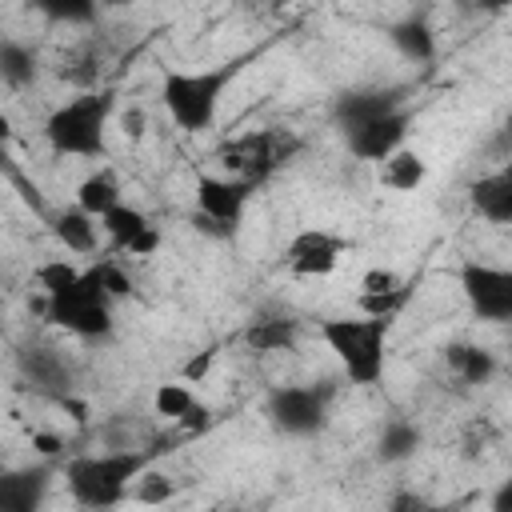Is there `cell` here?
Segmentation results:
<instances>
[{
  "instance_id": "6da1fadb",
  "label": "cell",
  "mask_w": 512,
  "mask_h": 512,
  "mask_svg": "<svg viewBox=\"0 0 512 512\" xmlns=\"http://www.w3.org/2000/svg\"><path fill=\"white\" fill-rule=\"evenodd\" d=\"M168 448H116V452H76L64 460V488L88 512H108L132 500V484Z\"/></svg>"
},
{
  "instance_id": "7a4b0ae2",
  "label": "cell",
  "mask_w": 512,
  "mask_h": 512,
  "mask_svg": "<svg viewBox=\"0 0 512 512\" xmlns=\"http://www.w3.org/2000/svg\"><path fill=\"white\" fill-rule=\"evenodd\" d=\"M116 112L112 88L76 92L72 100L56 104L44 120V140L56 156L72 160H104L108 156V120Z\"/></svg>"
},
{
  "instance_id": "3957f363",
  "label": "cell",
  "mask_w": 512,
  "mask_h": 512,
  "mask_svg": "<svg viewBox=\"0 0 512 512\" xmlns=\"http://www.w3.org/2000/svg\"><path fill=\"white\" fill-rule=\"evenodd\" d=\"M240 60L216 68H164L160 76V104L180 132H208L220 116V100L240 76Z\"/></svg>"
},
{
  "instance_id": "277c9868",
  "label": "cell",
  "mask_w": 512,
  "mask_h": 512,
  "mask_svg": "<svg viewBox=\"0 0 512 512\" xmlns=\"http://www.w3.org/2000/svg\"><path fill=\"white\" fill-rule=\"evenodd\" d=\"M388 328H392V320H376V316H360V312L324 316L320 340L336 356L348 384L372 388L384 380V368H388Z\"/></svg>"
},
{
  "instance_id": "5b68a950",
  "label": "cell",
  "mask_w": 512,
  "mask_h": 512,
  "mask_svg": "<svg viewBox=\"0 0 512 512\" xmlns=\"http://www.w3.org/2000/svg\"><path fill=\"white\" fill-rule=\"evenodd\" d=\"M300 152V136L288 128H256L244 136H232L220 144V164L224 176L248 180V184H264L272 172H280L284 164H292V156Z\"/></svg>"
},
{
  "instance_id": "8992f818",
  "label": "cell",
  "mask_w": 512,
  "mask_h": 512,
  "mask_svg": "<svg viewBox=\"0 0 512 512\" xmlns=\"http://www.w3.org/2000/svg\"><path fill=\"white\" fill-rule=\"evenodd\" d=\"M44 320L52 328H64V332L80 336V340H104L112 332L116 316H112V300H108V292L100 284L96 264L84 268V276H80V284L72 292L44 300Z\"/></svg>"
},
{
  "instance_id": "52a82bcc",
  "label": "cell",
  "mask_w": 512,
  "mask_h": 512,
  "mask_svg": "<svg viewBox=\"0 0 512 512\" xmlns=\"http://www.w3.org/2000/svg\"><path fill=\"white\" fill-rule=\"evenodd\" d=\"M252 192L256 184L248 180H236V176H224V172H200L196 176V216L192 224L216 240H232L244 224V212L252 204Z\"/></svg>"
},
{
  "instance_id": "ba28073f",
  "label": "cell",
  "mask_w": 512,
  "mask_h": 512,
  "mask_svg": "<svg viewBox=\"0 0 512 512\" xmlns=\"http://www.w3.org/2000/svg\"><path fill=\"white\" fill-rule=\"evenodd\" d=\"M332 388L328 384H276L264 396V412L284 436H316L328 424Z\"/></svg>"
},
{
  "instance_id": "9c48e42d",
  "label": "cell",
  "mask_w": 512,
  "mask_h": 512,
  "mask_svg": "<svg viewBox=\"0 0 512 512\" xmlns=\"http://www.w3.org/2000/svg\"><path fill=\"white\" fill-rule=\"evenodd\" d=\"M456 280L480 324H512V264L464 260Z\"/></svg>"
},
{
  "instance_id": "30bf717a",
  "label": "cell",
  "mask_w": 512,
  "mask_h": 512,
  "mask_svg": "<svg viewBox=\"0 0 512 512\" xmlns=\"http://www.w3.org/2000/svg\"><path fill=\"white\" fill-rule=\"evenodd\" d=\"M348 248H352V240L332 228H300L284 248V268L300 280H324L340 268Z\"/></svg>"
},
{
  "instance_id": "8fae6325",
  "label": "cell",
  "mask_w": 512,
  "mask_h": 512,
  "mask_svg": "<svg viewBox=\"0 0 512 512\" xmlns=\"http://www.w3.org/2000/svg\"><path fill=\"white\" fill-rule=\"evenodd\" d=\"M400 108H408L404 88H392V84L388 88H348V92H340L332 100V120H336V128L344 136H352V132L368 128L372 120L392 116Z\"/></svg>"
},
{
  "instance_id": "7c38bea8",
  "label": "cell",
  "mask_w": 512,
  "mask_h": 512,
  "mask_svg": "<svg viewBox=\"0 0 512 512\" xmlns=\"http://www.w3.org/2000/svg\"><path fill=\"white\" fill-rule=\"evenodd\" d=\"M412 108H400V112H392V116H380V120H372L368 128H360V132H352V136H344V144H348V152L356 156V160H364V164H384L388 156H396L400 148H408V132H412Z\"/></svg>"
},
{
  "instance_id": "4fadbf2b",
  "label": "cell",
  "mask_w": 512,
  "mask_h": 512,
  "mask_svg": "<svg viewBox=\"0 0 512 512\" xmlns=\"http://www.w3.org/2000/svg\"><path fill=\"white\" fill-rule=\"evenodd\" d=\"M52 476H56L52 460L8 468L0 476V512H40V504L52 488Z\"/></svg>"
},
{
  "instance_id": "5bb4252c",
  "label": "cell",
  "mask_w": 512,
  "mask_h": 512,
  "mask_svg": "<svg viewBox=\"0 0 512 512\" xmlns=\"http://www.w3.org/2000/svg\"><path fill=\"white\" fill-rule=\"evenodd\" d=\"M468 204L480 220L488 224H512V160L500 164L496 172L472 180L468 188Z\"/></svg>"
},
{
  "instance_id": "9a60e30c",
  "label": "cell",
  "mask_w": 512,
  "mask_h": 512,
  "mask_svg": "<svg viewBox=\"0 0 512 512\" xmlns=\"http://www.w3.org/2000/svg\"><path fill=\"white\" fill-rule=\"evenodd\" d=\"M20 368H24V376L32 380L36 392H48L56 400H68V392H72V368L64 364V356L56 348H28V352H20Z\"/></svg>"
},
{
  "instance_id": "2e32d148",
  "label": "cell",
  "mask_w": 512,
  "mask_h": 512,
  "mask_svg": "<svg viewBox=\"0 0 512 512\" xmlns=\"http://www.w3.org/2000/svg\"><path fill=\"white\" fill-rule=\"evenodd\" d=\"M124 188H120V176H116V168H108V164H96L80 184H76V204L88 212V216H96V220H104L112 208H120L124 204V196H120Z\"/></svg>"
},
{
  "instance_id": "e0dca14e",
  "label": "cell",
  "mask_w": 512,
  "mask_h": 512,
  "mask_svg": "<svg viewBox=\"0 0 512 512\" xmlns=\"http://www.w3.org/2000/svg\"><path fill=\"white\" fill-rule=\"evenodd\" d=\"M100 220L96 216H88L80 204H68V208H60L56 216H52V236L68 248V252H76V256H88V252H96V240H100Z\"/></svg>"
},
{
  "instance_id": "ac0fdd59",
  "label": "cell",
  "mask_w": 512,
  "mask_h": 512,
  "mask_svg": "<svg viewBox=\"0 0 512 512\" xmlns=\"http://www.w3.org/2000/svg\"><path fill=\"white\" fill-rule=\"evenodd\" d=\"M388 40H392V48H396L404 60H412V64L436 60V32H432V24H428L424 16H404V20H396V24L388 28Z\"/></svg>"
},
{
  "instance_id": "d6986e66",
  "label": "cell",
  "mask_w": 512,
  "mask_h": 512,
  "mask_svg": "<svg viewBox=\"0 0 512 512\" xmlns=\"http://www.w3.org/2000/svg\"><path fill=\"white\" fill-rule=\"evenodd\" d=\"M376 180H380L388 192H416V188L428 180V160H424L416 148H400L396 156H388V160L376 168Z\"/></svg>"
},
{
  "instance_id": "ffe728a7",
  "label": "cell",
  "mask_w": 512,
  "mask_h": 512,
  "mask_svg": "<svg viewBox=\"0 0 512 512\" xmlns=\"http://www.w3.org/2000/svg\"><path fill=\"white\" fill-rule=\"evenodd\" d=\"M296 336H300V320H292V316L252 320V324L244 328V344H248V352H256V356L288 352V348L296 344Z\"/></svg>"
},
{
  "instance_id": "44dd1931",
  "label": "cell",
  "mask_w": 512,
  "mask_h": 512,
  "mask_svg": "<svg viewBox=\"0 0 512 512\" xmlns=\"http://www.w3.org/2000/svg\"><path fill=\"white\" fill-rule=\"evenodd\" d=\"M444 364L460 384H488L496 376V356L480 344H448Z\"/></svg>"
},
{
  "instance_id": "7402d4cb",
  "label": "cell",
  "mask_w": 512,
  "mask_h": 512,
  "mask_svg": "<svg viewBox=\"0 0 512 512\" xmlns=\"http://www.w3.org/2000/svg\"><path fill=\"white\" fill-rule=\"evenodd\" d=\"M40 72V60H36V48L16 40V36H4L0 40V80L8 88H28Z\"/></svg>"
},
{
  "instance_id": "603a6c76",
  "label": "cell",
  "mask_w": 512,
  "mask_h": 512,
  "mask_svg": "<svg viewBox=\"0 0 512 512\" xmlns=\"http://www.w3.org/2000/svg\"><path fill=\"white\" fill-rule=\"evenodd\" d=\"M100 228H104L108 244H112L116 252H124V248H128V244H132V240H136L144 228H152V220H148V216H144L136 204H128V200H124L120 208H112V212L100 220Z\"/></svg>"
},
{
  "instance_id": "cb8c5ba5",
  "label": "cell",
  "mask_w": 512,
  "mask_h": 512,
  "mask_svg": "<svg viewBox=\"0 0 512 512\" xmlns=\"http://www.w3.org/2000/svg\"><path fill=\"white\" fill-rule=\"evenodd\" d=\"M420 440L424 436H420V428L412 420H388L384 432H380V440H376V452H380L384 464H400V460L416 456Z\"/></svg>"
},
{
  "instance_id": "d4e9b609",
  "label": "cell",
  "mask_w": 512,
  "mask_h": 512,
  "mask_svg": "<svg viewBox=\"0 0 512 512\" xmlns=\"http://www.w3.org/2000/svg\"><path fill=\"white\" fill-rule=\"evenodd\" d=\"M196 404H200V400H196L192 384H184V380H164V384H156V392H152V412H156L160 420H168V424H180Z\"/></svg>"
},
{
  "instance_id": "484cf974",
  "label": "cell",
  "mask_w": 512,
  "mask_h": 512,
  "mask_svg": "<svg viewBox=\"0 0 512 512\" xmlns=\"http://www.w3.org/2000/svg\"><path fill=\"white\" fill-rule=\"evenodd\" d=\"M36 288L44 292V300H52V296H64V292H72L76 284H80V276H84V268H76L72 260H64V256H56V260H44V264H36Z\"/></svg>"
},
{
  "instance_id": "4316f807",
  "label": "cell",
  "mask_w": 512,
  "mask_h": 512,
  "mask_svg": "<svg viewBox=\"0 0 512 512\" xmlns=\"http://www.w3.org/2000/svg\"><path fill=\"white\" fill-rule=\"evenodd\" d=\"M176 492H180V480L168 476V472H156V468H148V472L132 484V500H136V504H148V508H160V504L176 500Z\"/></svg>"
},
{
  "instance_id": "83f0119b",
  "label": "cell",
  "mask_w": 512,
  "mask_h": 512,
  "mask_svg": "<svg viewBox=\"0 0 512 512\" xmlns=\"http://www.w3.org/2000/svg\"><path fill=\"white\" fill-rule=\"evenodd\" d=\"M408 296H412V280L404 288L388 292V296H356V312L360 316H376V320H396V312L408 304Z\"/></svg>"
},
{
  "instance_id": "f1b7e54d",
  "label": "cell",
  "mask_w": 512,
  "mask_h": 512,
  "mask_svg": "<svg viewBox=\"0 0 512 512\" xmlns=\"http://www.w3.org/2000/svg\"><path fill=\"white\" fill-rule=\"evenodd\" d=\"M36 8L56 24H92L96 20V4H88V0H40Z\"/></svg>"
},
{
  "instance_id": "f546056e",
  "label": "cell",
  "mask_w": 512,
  "mask_h": 512,
  "mask_svg": "<svg viewBox=\"0 0 512 512\" xmlns=\"http://www.w3.org/2000/svg\"><path fill=\"white\" fill-rule=\"evenodd\" d=\"M96 272H100V284H104V292H108L112 304H116V300H128V296L136 292L128 268H124L120 260H96Z\"/></svg>"
},
{
  "instance_id": "4dcf8cb0",
  "label": "cell",
  "mask_w": 512,
  "mask_h": 512,
  "mask_svg": "<svg viewBox=\"0 0 512 512\" xmlns=\"http://www.w3.org/2000/svg\"><path fill=\"white\" fill-rule=\"evenodd\" d=\"M404 284H408V280H404L400 272H392V268H384V264H372V268H364L356 296H388V292H396V288H404Z\"/></svg>"
},
{
  "instance_id": "1f68e13d",
  "label": "cell",
  "mask_w": 512,
  "mask_h": 512,
  "mask_svg": "<svg viewBox=\"0 0 512 512\" xmlns=\"http://www.w3.org/2000/svg\"><path fill=\"white\" fill-rule=\"evenodd\" d=\"M492 440H496V428H492V420H488V416H480V420H472V424L464 428L460 448H464V456H480Z\"/></svg>"
},
{
  "instance_id": "d6a6232c",
  "label": "cell",
  "mask_w": 512,
  "mask_h": 512,
  "mask_svg": "<svg viewBox=\"0 0 512 512\" xmlns=\"http://www.w3.org/2000/svg\"><path fill=\"white\" fill-rule=\"evenodd\" d=\"M216 352H220V344L200 348V352H196V356L184 364L180 380H184V384H192V388H196V384H204V376H208V372H212V364H216Z\"/></svg>"
},
{
  "instance_id": "836d02e7",
  "label": "cell",
  "mask_w": 512,
  "mask_h": 512,
  "mask_svg": "<svg viewBox=\"0 0 512 512\" xmlns=\"http://www.w3.org/2000/svg\"><path fill=\"white\" fill-rule=\"evenodd\" d=\"M428 508H432V500H424L412 488H400V492H392V500H388L384 512H428Z\"/></svg>"
},
{
  "instance_id": "e575fe53",
  "label": "cell",
  "mask_w": 512,
  "mask_h": 512,
  "mask_svg": "<svg viewBox=\"0 0 512 512\" xmlns=\"http://www.w3.org/2000/svg\"><path fill=\"white\" fill-rule=\"evenodd\" d=\"M160 240H164V236H160V228L152 224V228H144V232H140V236H136V240L124 248V252H128V256H136V260H144V256L160 252Z\"/></svg>"
},
{
  "instance_id": "d590c367",
  "label": "cell",
  "mask_w": 512,
  "mask_h": 512,
  "mask_svg": "<svg viewBox=\"0 0 512 512\" xmlns=\"http://www.w3.org/2000/svg\"><path fill=\"white\" fill-rule=\"evenodd\" d=\"M32 448H36L44 460H56V456L64 452V440L52 436V432H32Z\"/></svg>"
},
{
  "instance_id": "8d00e7d4",
  "label": "cell",
  "mask_w": 512,
  "mask_h": 512,
  "mask_svg": "<svg viewBox=\"0 0 512 512\" xmlns=\"http://www.w3.org/2000/svg\"><path fill=\"white\" fill-rule=\"evenodd\" d=\"M488 512H512V476L500 480V484L492 488V496H488Z\"/></svg>"
},
{
  "instance_id": "74e56055",
  "label": "cell",
  "mask_w": 512,
  "mask_h": 512,
  "mask_svg": "<svg viewBox=\"0 0 512 512\" xmlns=\"http://www.w3.org/2000/svg\"><path fill=\"white\" fill-rule=\"evenodd\" d=\"M140 120H144L140 112H128V116H124V128H128L132 136H140Z\"/></svg>"
},
{
  "instance_id": "f35d334b",
  "label": "cell",
  "mask_w": 512,
  "mask_h": 512,
  "mask_svg": "<svg viewBox=\"0 0 512 512\" xmlns=\"http://www.w3.org/2000/svg\"><path fill=\"white\" fill-rule=\"evenodd\" d=\"M428 512H460V504H432Z\"/></svg>"
},
{
  "instance_id": "ab89813d",
  "label": "cell",
  "mask_w": 512,
  "mask_h": 512,
  "mask_svg": "<svg viewBox=\"0 0 512 512\" xmlns=\"http://www.w3.org/2000/svg\"><path fill=\"white\" fill-rule=\"evenodd\" d=\"M504 136H512V112H508V120H504Z\"/></svg>"
},
{
  "instance_id": "60d3db41",
  "label": "cell",
  "mask_w": 512,
  "mask_h": 512,
  "mask_svg": "<svg viewBox=\"0 0 512 512\" xmlns=\"http://www.w3.org/2000/svg\"><path fill=\"white\" fill-rule=\"evenodd\" d=\"M508 360H512V336H508Z\"/></svg>"
}]
</instances>
